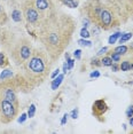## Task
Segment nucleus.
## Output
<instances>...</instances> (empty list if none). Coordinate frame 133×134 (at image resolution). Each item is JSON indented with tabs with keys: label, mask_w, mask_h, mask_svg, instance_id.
<instances>
[{
	"label": "nucleus",
	"mask_w": 133,
	"mask_h": 134,
	"mask_svg": "<svg viewBox=\"0 0 133 134\" xmlns=\"http://www.w3.org/2000/svg\"><path fill=\"white\" fill-rule=\"evenodd\" d=\"M76 28V20L59 8L44 19L38 29V38L54 63L70 45Z\"/></svg>",
	"instance_id": "1"
},
{
	"label": "nucleus",
	"mask_w": 133,
	"mask_h": 134,
	"mask_svg": "<svg viewBox=\"0 0 133 134\" xmlns=\"http://www.w3.org/2000/svg\"><path fill=\"white\" fill-rule=\"evenodd\" d=\"M0 47L2 53L7 54L17 66H22L33 51L28 36L5 26L0 29Z\"/></svg>",
	"instance_id": "2"
},
{
	"label": "nucleus",
	"mask_w": 133,
	"mask_h": 134,
	"mask_svg": "<svg viewBox=\"0 0 133 134\" xmlns=\"http://www.w3.org/2000/svg\"><path fill=\"white\" fill-rule=\"evenodd\" d=\"M54 62L43 47H35L31 55L22 65V74L33 87L40 86L49 77Z\"/></svg>",
	"instance_id": "3"
},
{
	"label": "nucleus",
	"mask_w": 133,
	"mask_h": 134,
	"mask_svg": "<svg viewBox=\"0 0 133 134\" xmlns=\"http://www.w3.org/2000/svg\"><path fill=\"white\" fill-rule=\"evenodd\" d=\"M21 8H22L23 19L29 25V28L38 31L39 26L41 25V23L44 21V17L41 16V14L35 7L32 1L31 0H24V1L21 2Z\"/></svg>",
	"instance_id": "4"
},
{
	"label": "nucleus",
	"mask_w": 133,
	"mask_h": 134,
	"mask_svg": "<svg viewBox=\"0 0 133 134\" xmlns=\"http://www.w3.org/2000/svg\"><path fill=\"white\" fill-rule=\"evenodd\" d=\"M20 114V105L0 97V123L9 124Z\"/></svg>",
	"instance_id": "5"
},
{
	"label": "nucleus",
	"mask_w": 133,
	"mask_h": 134,
	"mask_svg": "<svg viewBox=\"0 0 133 134\" xmlns=\"http://www.w3.org/2000/svg\"><path fill=\"white\" fill-rule=\"evenodd\" d=\"M9 17L12 21L15 23H22L24 19H23V13H22V8H21V2L19 0H9Z\"/></svg>",
	"instance_id": "6"
},
{
	"label": "nucleus",
	"mask_w": 133,
	"mask_h": 134,
	"mask_svg": "<svg viewBox=\"0 0 133 134\" xmlns=\"http://www.w3.org/2000/svg\"><path fill=\"white\" fill-rule=\"evenodd\" d=\"M92 110H93V115H94L96 118H99V117H102V116L107 112L108 105L106 104V102L103 100H96V101L93 103Z\"/></svg>",
	"instance_id": "7"
},
{
	"label": "nucleus",
	"mask_w": 133,
	"mask_h": 134,
	"mask_svg": "<svg viewBox=\"0 0 133 134\" xmlns=\"http://www.w3.org/2000/svg\"><path fill=\"white\" fill-rule=\"evenodd\" d=\"M8 20H9V16H8L7 12H6L4 6L0 4V28L5 26L8 23Z\"/></svg>",
	"instance_id": "8"
},
{
	"label": "nucleus",
	"mask_w": 133,
	"mask_h": 134,
	"mask_svg": "<svg viewBox=\"0 0 133 134\" xmlns=\"http://www.w3.org/2000/svg\"><path fill=\"white\" fill-rule=\"evenodd\" d=\"M131 69H133V64L130 62V60H124L119 64V70H122V71H129Z\"/></svg>",
	"instance_id": "9"
},
{
	"label": "nucleus",
	"mask_w": 133,
	"mask_h": 134,
	"mask_svg": "<svg viewBox=\"0 0 133 134\" xmlns=\"http://www.w3.org/2000/svg\"><path fill=\"white\" fill-rule=\"evenodd\" d=\"M113 63H114V61L111 60V57L109 55H106L101 59V65H103V66H111Z\"/></svg>",
	"instance_id": "10"
},
{
	"label": "nucleus",
	"mask_w": 133,
	"mask_h": 134,
	"mask_svg": "<svg viewBox=\"0 0 133 134\" xmlns=\"http://www.w3.org/2000/svg\"><path fill=\"white\" fill-rule=\"evenodd\" d=\"M108 55H109V56L111 57V60H113L114 62H116V63H117V62H119L120 59H122V56H120L118 53H116V52H114L113 49H110V51H109V53H108Z\"/></svg>",
	"instance_id": "11"
},
{
	"label": "nucleus",
	"mask_w": 133,
	"mask_h": 134,
	"mask_svg": "<svg viewBox=\"0 0 133 134\" xmlns=\"http://www.w3.org/2000/svg\"><path fill=\"white\" fill-rule=\"evenodd\" d=\"M62 79H63V75L59 76V77H57V78L54 79V80H53V83H52V90H56V88L60 86V84H61Z\"/></svg>",
	"instance_id": "12"
},
{
	"label": "nucleus",
	"mask_w": 133,
	"mask_h": 134,
	"mask_svg": "<svg viewBox=\"0 0 133 134\" xmlns=\"http://www.w3.org/2000/svg\"><path fill=\"white\" fill-rule=\"evenodd\" d=\"M132 37V33L131 32H128V33H124L122 35V37L119 38V44H124V42H126L128 40H130Z\"/></svg>",
	"instance_id": "13"
},
{
	"label": "nucleus",
	"mask_w": 133,
	"mask_h": 134,
	"mask_svg": "<svg viewBox=\"0 0 133 134\" xmlns=\"http://www.w3.org/2000/svg\"><path fill=\"white\" fill-rule=\"evenodd\" d=\"M64 4L68 6V7H70V8H75V7H77V1H75V0H64Z\"/></svg>",
	"instance_id": "14"
},
{
	"label": "nucleus",
	"mask_w": 133,
	"mask_h": 134,
	"mask_svg": "<svg viewBox=\"0 0 133 134\" xmlns=\"http://www.w3.org/2000/svg\"><path fill=\"white\" fill-rule=\"evenodd\" d=\"M12 76H14L13 75V72H10V70H5L4 71V74H1V79H6V78H9L12 77Z\"/></svg>",
	"instance_id": "15"
},
{
	"label": "nucleus",
	"mask_w": 133,
	"mask_h": 134,
	"mask_svg": "<svg viewBox=\"0 0 133 134\" xmlns=\"http://www.w3.org/2000/svg\"><path fill=\"white\" fill-rule=\"evenodd\" d=\"M120 35H122V33L117 32V33H115L114 36H111V37L109 38V44H115V42H116V40H117V38H118Z\"/></svg>",
	"instance_id": "16"
},
{
	"label": "nucleus",
	"mask_w": 133,
	"mask_h": 134,
	"mask_svg": "<svg viewBox=\"0 0 133 134\" xmlns=\"http://www.w3.org/2000/svg\"><path fill=\"white\" fill-rule=\"evenodd\" d=\"M35 112H36V105L31 104V105H30V109H29V112H28V116L31 118V117L35 116Z\"/></svg>",
	"instance_id": "17"
},
{
	"label": "nucleus",
	"mask_w": 133,
	"mask_h": 134,
	"mask_svg": "<svg viewBox=\"0 0 133 134\" xmlns=\"http://www.w3.org/2000/svg\"><path fill=\"white\" fill-rule=\"evenodd\" d=\"M6 65V59H5V55L4 54L0 53V66H5Z\"/></svg>",
	"instance_id": "18"
},
{
	"label": "nucleus",
	"mask_w": 133,
	"mask_h": 134,
	"mask_svg": "<svg viewBox=\"0 0 133 134\" xmlns=\"http://www.w3.org/2000/svg\"><path fill=\"white\" fill-rule=\"evenodd\" d=\"M80 35H81V37H85V38H88L90 37V32L87 31V29H81Z\"/></svg>",
	"instance_id": "19"
},
{
	"label": "nucleus",
	"mask_w": 133,
	"mask_h": 134,
	"mask_svg": "<svg viewBox=\"0 0 133 134\" xmlns=\"http://www.w3.org/2000/svg\"><path fill=\"white\" fill-rule=\"evenodd\" d=\"M78 44L81 45V46H91V42L90 41H86V40H78Z\"/></svg>",
	"instance_id": "20"
},
{
	"label": "nucleus",
	"mask_w": 133,
	"mask_h": 134,
	"mask_svg": "<svg viewBox=\"0 0 133 134\" xmlns=\"http://www.w3.org/2000/svg\"><path fill=\"white\" fill-rule=\"evenodd\" d=\"M80 55H81V51L80 49H77V51H75V53H74V56L76 57V59H80Z\"/></svg>",
	"instance_id": "21"
},
{
	"label": "nucleus",
	"mask_w": 133,
	"mask_h": 134,
	"mask_svg": "<svg viewBox=\"0 0 133 134\" xmlns=\"http://www.w3.org/2000/svg\"><path fill=\"white\" fill-rule=\"evenodd\" d=\"M111 69H113V71L116 72V71H118V70H119V65L117 64L116 62H114V63H113V65H111Z\"/></svg>",
	"instance_id": "22"
},
{
	"label": "nucleus",
	"mask_w": 133,
	"mask_h": 134,
	"mask_svg": "<svg viewBox=\"0 0 133 134\" xmlns=\"http://www.w3.org/2000/svg\"><path fill=\"white\" fill-rule=\"evenodd\" d=\"M77 116H78V109L76 108V109H75L74 111L71 112V117L74 118V119H76V118H77Z\"/></svg>",
	"instance_id": "23"
},
{
	"label": "nucleus",
	"mask_w": 133,
	"mask_h": 134,
	"mask_svg": "<svg viewBox=\"0 0 133 134\" xmlns=\"http://www.w3.org/2000/svg\"><path fill=\"white\" fill-rule=\"evenodd\" d=\"M108 51H109V48H108V47H103L102 49H100V51H99L98 55H102V54H104V52H108Z\"/></svg>",
	"instance_id": "24"
},
{
	"label": "nucleus",
	"mask_w": 133,
	"mask_h": 134,
	"mask_svg": "<svg viewBox=\"0 0 133 134\" xmlns=\"http://www.w3.org/2000/svg\"><path fill=\"white\" fill-rule=\"evenodd\" d=\"M133 107H130L129 108V110H128V117L130 118V117H132V114H133Z\"/></svg>",
	"instance_id": "25"
},
{
	"label": "nucleus",
	"mask_w": 133,
	"mask_h": 134,
	"mask_svg": "<svg viewBox=\"0 0 133 134\" xmlns=\"http://www.w3.org/2000/svg\"><path fill=\"white\" fill-rule=\"evenodd\" d=\"M74 66V60H68V69H71Z\"/></svg>",
	"instance_id": "26"
},
{
	"label": "nucleus",
	"mask_w": 133,
	"mask_h": 134,
	"mask_svg": "<svg viewBox=\"0 0 133 134\" xmlns=\"http://www.w3.org/2000/svg\"><path fill=\"white\" fill-rule=\"evenodd\" d=\"M100 76V74H99V71H94V72H92V74H91V77H99Z\"/></svg>",
	"instance_id": "27"
},
{
	"label": "nucleus",
	"mask_w": 133,
	"mask_h": 134,
	"mask_svg": "<svg viewBox=\"0 0 133 134\" xmlns=\"http://www.w3.org/2000/svg\"><path fill=\"white\" fill-rule=\"evenodd\" d=\"M66 117H68V115H64L63 116V119H62V124H65V121H66Z\"/></svg>",
	"instance_id": "28"
},
{
	"label": "nucleus",
	"mask_w": 133,
	"mask_h": 134,
	"mask_svg": "<svg viewBox=\"0 0 133 134\" xmlns=\"http://www.w3.org/2000/svg\"><path fill=\"white\" fill-rule=\"evenodd\" d=\"M24 119H25V114L22 115V118H20V121L22 123V121H24Z\"/></svg>",
	"instance_id": "29"
},
{
	"label": "nucleus",
	"mask_w": 133,
	"mask_h": 134,
	"mask_svg": "<svg viewBox=\"0 0 133 134\" xmlns=\"http://www.w3.org/2000/svg\"><path fill=\"white\" fill-rule=\"evenodd\" d=\"M56 75H59V69H57V70H55V72H54V74L52 75V77H55Z\"/></svg>",
	"instance_id": "30"
},
{
	"label": "nucleus",
	"mask_w": 133,
	"mask_h": 134,
	"mask_svg": "<svg viewBox=\"0 0 133 134\" xmlns=\"http://www.w3.org/2000/svg\"><path fill=\"white\" fill-rule=\"evenodd\" d=\"M130 125L133 126V117H130Z\"/></svg>",
	"instance_id": "31"
},
{
	"label": "nucleus",
	"mask_w": 133,
	"mask_h": 134,
	"mask_svg": "<svg viewBox=\"0 0 133 134\" xmlns=\"http://www.w3.org/2000/svg\"><path fill=\"white\" fill-rule=\"evenodd\" d=\"M0 124H1V123H0Z\"/></svg>",
	"instance_id": "32"
}]
</instances>
